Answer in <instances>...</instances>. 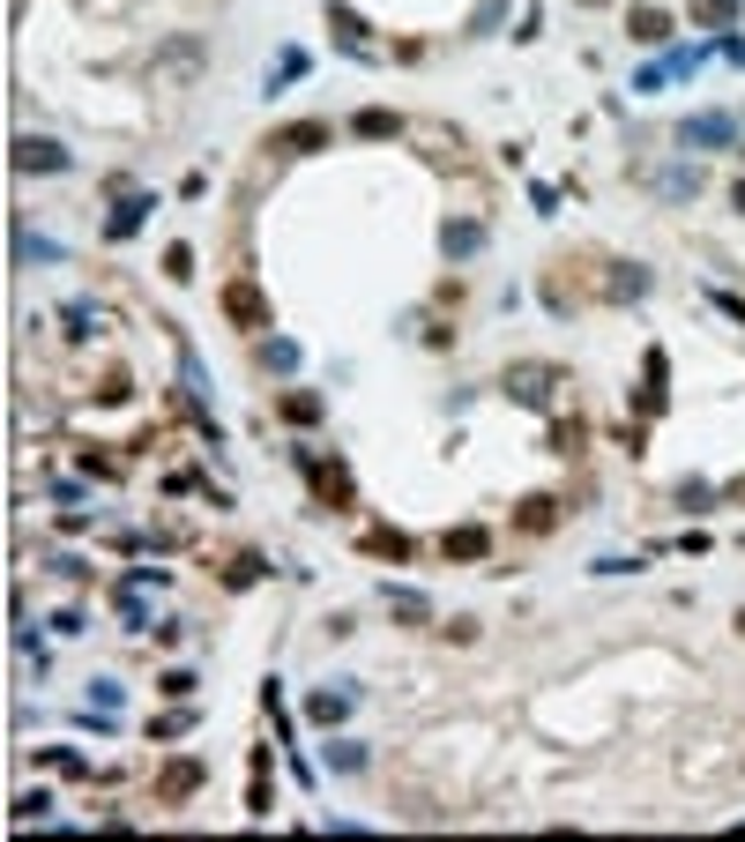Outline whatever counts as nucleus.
I'll return each instance as SVG.
<instances>
[{"mask_svg": "<svg viewBox=\"0 0 745 842\" xmlns=\"http://www.w3.org/2000/svg\"><path fill=\"white\" fill-rule=\"evenodd\" d=\"M738 633H745V612H738Z\"/></svg>", "mask_w": 745, "mask_h": 842, "instance_id": "a19ab883", "label": "nucleus"}, {"mask_svg": "<svg viewBox=\"0 0 745 842\" xmlns=\"http://www.w3.org/2000/svg\"><path fill=\"white\" fill-rule=\"evenodd\" d=\"M723 500H738V507H745V477H731V485H723Z\"/></svg>", "mask_w": 745, "mask_h": 842, "instance_id": "4c0bfd02", "label": "nucleus"}, {"mask_svg": "<svg viewBox=\"0 0 745 842\" xmlns=\"http://www.w3.org/2000/svg\"><path fill=\"white\" fill-rule=\"evenodd\" d=\"M329 31H335V45L366 52V15H358V8H343V0H335V8H329Z\"/></svg>", "mask_w": 745, "mask_h": 842, "instance_id": "aec40b11", "label": "nucleus"}, {"mask_svg": "<svg viewBox=\"0 0 745 842\" xmlns=\"http://www.w3.org/2000/svg\"><path fill=\"white\" fill-rule=\"evenodd\" d=\"M731 142H745L731 112H694V120H678V150H686V157H708V150H731Z\"/></svg>", "mask_w": 745, "mask_h": 842, "instance_id": "20e7f679", "label": "nucleus"}, {"mask_svg": "<svg viewBox=\"0 0 745 842\" xmlns=\"http://www.w3.org/2000/svg\"><path fill=\"white\" fill-rule=\"evenodd\" d=\"M15 261H60V247L45 239L38 224H15Z\"/></svg>", "mask_w": 745, "mask_h": 842, "instance_id": "393cba45", "label": "nucleus"}, {"mask_svg": "<svg viewBox=\"0 0 745 842\" xmlns=\"http://www.w3.org/2000/svg\"><path fill=\"white\" fill-rule=\"evenodd\" d=\"M663 403H671V358H663V343H649V358H641V388H634V411H641V418H663Z\"/></svg>", "mask_w": 745, "mask_h": 842, "instance_id": "423d86ee", "label": "nucleus"}, {"mask_svg": "<svg viewBox=\"0 0 745 842\" xmlns=\"http://www.w3.org/2000/svg\"><path fill=\"white\" fill-rule=\"evenodd\" d=\"M113 194H120V210L105 216V239H134V232H142V216L157 210V194H150V187H127V179L113 187Z\"/></svg>", "mask_w": 745, "mask_h": 842, "instance_id": "6e6552de", "label": "nucleus"}, {"mask_svg": "<svg viewBox=\"0 0 745 842\" xmlns=\"http://www.w3.org/2000/svg\"><path fill=\"white\" fill-rule=\"evenodd\" d=\"M626 38L634 45H671V15H663V8H626Z\"/></svg>", "mask_w": 745, "mask_h": 842, "instance_id": "a211bd4d", "label": "nucleus"}, {"mask_svg": "<svg viewBox=\"0 0 745 842\" xmlns=\"http://www.w3.org/2000/svg\"><path fill=\"white\" fill-rule=\"evenodd\" d=\"M440 253H448V261L485 253V224H477V216H448V224H440Z\"/></svg>", "mask_w": 745, "mask_h": 842, "instance_id": "4468645a", "label": "nucleus"}, {"mask_svg": "<svg viewBox=\"0 0 745 842\" xmlns=\"http://www.w3.org/2000/svg\"><path fill=\"white\" fill-rule=\"evenodd\" d=\"M694 187H701V179H694L686 165H663V171H657V194H663V202H686Z\"/></svg>", "mask_w": 745, "mask_h": 842, "instance_id": "cd10ccee", "label": "nucleus"}, {"mask_svg": "<svg viewBox=\"0 0 745 842\" xmlns=\"http://www.w3.org/2000/svg\"><path fill=\"white\" fill-rule=\"evenodd\" d=\"M247 775H253V783H247V813H253V820H269V813H276V760H269V746H253V754H247Z\"/></svg>", "mask_w": 745, "mask_h": 842, "instance_id": "1a4fd4ad", "label": "nucleus"}, {"mask_svg": "<svg viewBox=\"0 0 745 842\" xmlns=\"http://www.w3.org/2000/svg\"><path fill=\"white\" fill-rule=\"evenodd\" d=\"M351 701H358L351 686H314V693H306V716L321 723V731H343V716H351Z\"/></svg>", "mask_w": 745, "mask_h": 842, "instance_id": "ddd939ff", "label": "nucleus"}, {"mask_svg": "<svg viewBox=\"0 0 745 842\" xmlns=\"http://www.w3.org/2000/svg\"><path fill=\"white\" fill-rule=\"evenodd\" d=\"M247 582H261V559H253V552H247V559H232V590H247Z\"/></svg>", "mask_w": 745, "mask_h": 842, "instance_id": "c9c22d12", "label": "nucleus"}, {"mask_svg": "<svg viewBox=\"0 0 745 842\" xmlns=\"http://www.w3.org/2000/svg\"><path fill=\"white\" fill-rule=\"evenodd\" d=\"M499 15H507V0H477V15H470V38H485V31H499Z\"/></svg>", "mask_w": 745, "mask_h": 842, "instance_id": "2f4dec72", "label": "nucleus"}, {"mask_svg": "<svg viewBox=\"0 0 745 842\" xmlns=\"http://www.w3.org/2000/svg\"><path fill=\"white\" fill-rule=\"evenodd\" d=\"M321 411H329V403H321L314 388H291V395H284V418L291 425H321Z\"/></svg>", "mask_w": 745, "mask_h": 842, "instance_id": "a878e982", "label": "nucleus"}, {"mask_svg": "<svg viewBox=\"0 0 745 842\" xmlns=\"http://www.w3.org/2000/svg\"><path fill=\"white\" fill-rule=\"evenodd\" d=\"M649 261H619V253H559L537 276V298L552 313H581V306H641L649 298Z\"/></svg>", "mask_w": 745, "mask_h": 842, "instance_id": "f257e3e1", "label": "nucleus"}, {"mask_svg": "<svg viewBox=\"0 0 745 842\" xmlns=\"http://www.w3.org/2000/svg\"><path fill=\"white\" fill-rule=\"evenodd\" d=\"M403 112H388V105H366V112H351V134H358V142H395V134H403Z\"/></svg>", "mask_w": 745, "mask_h": 842, "instance_id": "dca6fc26", "label": "nucleus"}, {"mask_svg": "<svg viewBox=\"0 0 745 842\" xmlns=\"http://www.w3.org/2000/svg\"><path fill=\"white\" fill-rule=\"evenodd\" d=\"M165 276H172V284H187V276H194V253H187V247H165Z\"/></svg>", "mask_w": 745, "mask_h": 842, "instance_id": "72a5a7b5", "label": "nucleus"}, {"mask_svg": "<svg viewBox=\"0 0 745 842\" xmlns=\"http://www.w3.org/2000/svg\"><path fill=\"white\" fill-rule=\"evenodd\" d=\"M224 321L247 329V336H261V329H269V292H261L253 276H232V284H224Z\"/></svg>", "mask_w": 745, "mask_h": 842, "instance_id": "39448f33", "label": "nucleus"}, {"mask_svg": "<svg viewBox=\"0 0 745 842\" xmlns=\"http://www.w3.org/2000/svg\"><path fill=\"white\" fill-rule=\"evenodd\" d=\"M694 23H701L708 38H731L738 31V0H694Z\"/></svg>", "mask_w": 745, "mask_h": 842, "instance_id": "6ab92c4d", "label": "nucleus"}, {"mask_svg": "<svg viewBox=\"0 0 745 842\" xmlns=\"http://www.w3.org/2000/svg\"><path fill=\"white\" fill-rule=\"evenodd\" d=\"M38 813H52V798H38V791H23V798H15V820H38Z\"/></svg>", "mask_w": 745, "mask_h": 842, "instance_id": "e433bc0d", "label": "nucleus"}, {"mask_svg": "<svg viewBox=\"0 0 745 842\" xmlns=\"http://www.w3.org/2000/svg\"><path fill=\"white\" fill-rule=\"evenodd\" d=\"M731 210H738V216H745V179H738V187H731Z\"/></svg>", "mask_w": 745, "mask_h": 842, "instance_id": "58836bf2", "label": "nucleus"}, {"mask_svg": "<svg viewBox=\"0 0 745 842\" xmlns=\"http://www.w3.org/2000/svg\"><path fill=\"white\" fill-rule=\"evenodd\" d=\"M329 120H298L291 134H276V157H314V150H329Z\"/></svg>", "mask_w": 745, "mask_h": 842, "instance_id": "f3484780", "label": "nucleus"}, {"mask_svg": "<svg viewBox=\"0 0 745 842\" xmlns=\"http://www.w3.org/2000/svg\"><path fill=\"white\" fill-rule=\"evenodd\" d=\"M202 52H209L202 38H172L165 52H157V60H165V68H179V75H194V68H202Z\"/></svg>", "mask_w": 745, "mask_h": 842, "instance_id": "bb28decb", "label": "nucleus"}, {"mask_svg": "<svg viewBox=\"0 0 745 842\" xmlns=\"http://www.w3.org/2000/svg\"><path fill=\"white\" fill-rule=\"evenodd\" d=\"M575 8H612V0H575Z\"/></svg>", "mask_w": 745, "mask_h": 842, "instance_id": "ea45409f", "label": "nucleus"}, {"mask_svg": "<svg viewBox=\"0 0 745 842\" xmlns=\"http://www.w3.org/2000/svg\"><path fill=\"white\" fill-rule=\"evenodd\" d=\"M60 321H68V336H90V329H97V313H83V298H75V306H68Z\"/></svg>", "mask_w": 745, "mask_h": 842, "instance_id": "f704fd0d", "label": "nucleus"}, {"mask_svg": "<svg viewBox=\"0 0 745 842\" xmlns=\"http://www.w3.org/2000/svg\"><path fill=\"white\" fill-rule=\"evenodd\" d=\"M380 604H388V612H395L403 627H425V619H433V596H417V590H388Z\"/></svg>", "mask_w": 745, "mask_h": 842, "instance_id": "412c9836", "label": "nucleus"}, {"mask_svg": "<svg viewBox=\"0 0 745 842\" xmlns=\"http://www.w3.org/2000/svg\"><path fill=\"white\" fill-rule=\"evenodd\" d=\"M716 500H723V493H716L708 477H686V485H678V507H686V514H708Z\"/></svg>", "mask_w": 745, "mask_h": 842, "instance_id": "c756f323", "label": "nucleus"}, {"mask_svg": "<svg viewBox=\"0 0 745 842\" xmlns=\"http://www.w3.org/2000/svg\"><path fill=\"white\" fill-rule=\"evenodd\" d=\"M8 165L15 171H68V142H52V134H15Z\"/></svg>", "mask_w": 745, "mask_h": 842, "instance_id": "0eeeda50", "label": "nucleus"}, {"mask_svg": "<svg viewBox=\"0 0 745 842\" xmlns=\"http://www.w3.org/2000/svg\"><path fill=\"white\" fill-rule=\"evenodd\" d=\"M253 358H261V373H298V343H291V336H269Z\"/></svg>", "mask_w": 745, "mask_h": 842, "instance_id": "b1692460", "label": "nucleus"}, {"mask_svg": "<svg viewBox=\"0 0 745 842\" xmlns=\"http://www.w3.org/2000/svg\"><path fill=\"white\" fill-rule=\"evenodd\" d=\"M493 552V537L477 530V522H456V530H440V559H456V567H477Z\"/></svg>", "mask_w": 745, "mask_h": 842, "instance_id": "9b49d317", "label": "nucleus"}, {"mask_svg": "<svg viewBox=\"0 0 745 842\" xmlns=\"http://www.w3.org/2000/svg\"><path fill=\"white\" fill-rule=\"evenodd\" d=\"M202 783H209L202 760H165V768H157V798H165V805H187Z\"/></svg>", "mask_w": 745, "mask_h": 842, "instance_id": "9d476101", "label": "nucleus"}, {"mask_svg": "<svg viewBox=\"0 0 745 842\" xmlns=\"http://www.w3.org/2000/svg\"><path fill=\"white\" fill-rule=\"evenodd\" d=\"M83 477H105V485H113V477H120V463H113L105 448H83Z\"/></svg>", "mask_w": 745, "mask_h": 842, "instance_id": "473e14b6", "label": "nucleus"}, {"mask_svg": "<svg viewBox=\"0 0 745 842\" xmlns=\"http://www.w3.org/2000/svg\"><path fill=\"white\" fill-rule=\"evenodd\" d=\"M194 709H157V723H142V731H150V738H157V746H172V738H187V731H194Z\"/></svg>", "mask_w": 745, "mask_h": 842, "instance_id": "5701e85b", "label": "nucleus"}, {"mask_svg": "<svg viewBox=\"0 0 745 842\" xmlns=\"http://www.w3.org/2000/svg\"><path fill=\"white\" fill-rule=\"evenodd\" d=\"M567 366H552V358H522V366H507V380H499V388H507V395H515V403H530V411H552V403H559V395H567Z\"/></svg>", "mask_w": 745, "mask_h": 842, "instance_id": "f03ea898", "label": "nucleus"}, {"mask_svg": "<svg viewBox=\"0 0 745 842\" xmlns=\"http://www.w3.org/2000/svg\"><path fill=\"white\" fill-rule=\"evenodd\" d=\"M358 552H366V559H403V567H411V559H417V537H411V530H388V522H372L366 537H358Z\"/></svg>", "mask_w": 745, "mask_h": 842, "instance_id": "f8f14e48", "label": "nucleus"}, {"mask_svg": "<svg viewBox=\"0 0 745 842\" xmlns=\"http://www.w3.org/2000/svg\"><path fill=\"white\" fill-rule=\"evenodd\" d=\"M298 75H306V45H284V52H276V68H269V83H261V90L276 97V90H291Z\"/></svg>", "mask_w": 745, "mask_h": 842, "instance_id": "4be33fe9", "label": "nucleus"}, {"mask_svg": "<svg viewBox=\"0 0 745 842\" xmlns=\"http://www.w3.org/2000/svg\"><path fill=\"white\" fill-rule=\"evenodd\" d=\"M515 530H522V537H552V530H559V500H552V493L515 500Z\"/></svg>", "mask_w": 745, "mask_h": 842, "instance_id": "2eb2a0df", "label": "nucleus"}, {"mask_svg": "<svg viewBox=\"0 0 745 842\" xmlns=\"http://www.w3.org/2000/svg\"><path fill=\"white\" fill-rule=\"evenodd\" d=\"M45 768H60V775H90V760L75 746H45Z\"/></svg>", "mask_w": 745, "mask_h": 842, "instance_id": "7c9ffc66", "label": "nucleus"}, {"mask_svg": "<svg viewBox=\"0 0 745 842\" xmlns=\"http://www.w3.org/2000/svg\"><path fill=\"white\" fill-rule=\"evenodd\" d=\"M291 463H298V477L314 485V500H321V507H351V500H358V485H351V463H335V455H314V448H291Z\"/></svg>", "mask_w": 745, "mask_h": 842, "instance_id": "7ed1b4c3", "label": "nucleus"}, {"mask_svg": "<svg viewBox=\"0 0 745 842\" xmlns=\"http://www.w3.org/2000/svg\"><path fill=\"white\" fill-rule=\"evenodd\" d=\"M329 768L335 775H358V768H366V746H358V738H329Z\"/></svg>", "mask_w": 745, "mask_h": 842, "instance_id": "c85d7f7f", "label": "nucleus"}]
</instances>
